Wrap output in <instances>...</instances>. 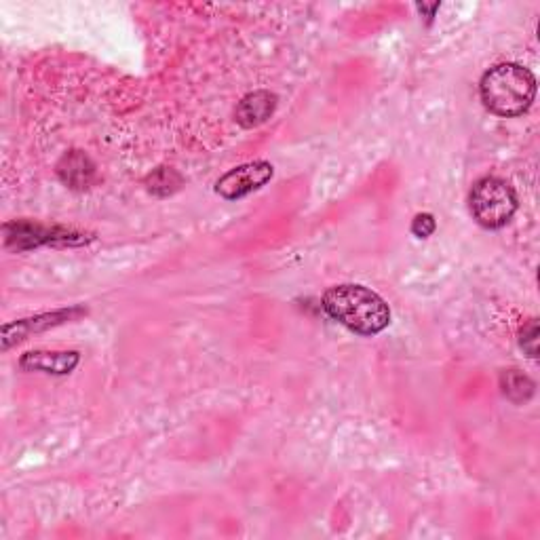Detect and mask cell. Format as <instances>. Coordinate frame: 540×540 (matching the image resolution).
I'll return each mask as SVG.
<instances>
[{
  "label": "cell",
  "mask_w": 540,
  "mask_h": 540,
  "mask_svg": "<svg viewBox=\"0 0 540 540\" xmlns=\"http://www.w3.org/2000/svg\"><path fill=\"white\" fill-rule=\"evenodd\" d=\"M323 311L359 336H376L391 323V308L372 289L344 283L330 287L321 300Z\"/></svg>",
  "instance_id": "1"
},
{
  "label": "cell",
  "mask_w": 540,
  "mask_h": 540,
  "mask_svg": "<svg viewBox=\"0 0 540 540\" xmlns=\"http://www.w3.org/2000/svg\"><path fill=\"white\" fill-rule=\"evenodd\" d=\"M479 95L496 117H522L536 98V79L519 64H498L481 76Z\"/></svg>",
  "instance_id": "2"
},
{
  "label": "cell",
  "mask_w": 540,
  "mask_h": 540,
  "mask_svg": "<svg viewBox=\"0 0 540 540\" xmlns=\"http://www.w3.org/2000/svg\"><path fill=\"white\" fill-rule=\"evenodd\" d=\"M469 205L479 226L498 230L513 220L519 199L515 188L507 180L486 176L473 184Z\"/></svg>",
  "instance_id": "3"
},
{
  "label": "cell",
  "mask_w": 540,
  "mask_h": 540,
  "mask_svg": "<svg viewBox=\"0 0 540 540\" xmlns=\"http://www.w3.org/2000/svg\"><path fill=\"white\" fill-rule=\"evenodd\" d=\"M5 245L13 252H28V249L53 245V247H79L91 241L89 235L62 226H43L30 220H15L3 226Z\"/></svg>",
  "instance_id": "4"
},
{
  "label": "cell",
  "mask_w": 540,
  "mask_h": 540,
  "mask_svg": "<svg viewBox=\"0 0 540 540\" xmlns=\"http://www.w3.org/2000/svg\"><path fill=\"white\" fill-rule=\"evenodd\" d=\"M275 176V167L268 161H252L226 171L216 182V192L226 201H239L264 188Z\"/></svg>",
  "instance_id": "5"
},
{
  "label": "cell",
  "mask_w": 540,
  "mask_h": 540,
  "mask_svg": "<svg viewBox=\"0 0 540 540\" xmlns=\"http://www.w3.org/2000/svg\"><path fill=\"white\" fill-rule=\"evenodd\" d=\"M83 315H87V308L72 306V308H62V311L43 313V315H36V317H28V319H19V321L7 323L3 327V351H9L13 344L26 340L30 334L49 330V327L62 325L66 321L79 319Z\"/></svg>",
  "instance_id": "6"
},
{
  "label": "cell",
  "mask_w": 540,
  "mask_h": 540,
  "mask_svg": "<svg viewBox=\"0 0 540 540\" xmlns=\"http://www.w3.org/2000/svg\"><path fill=\"white\" fill-rule=\"evenodd\" d=\"M55 171H57V178L62 180V184H66L70 190H79V192L91 188L95 182V176H98L95 163L83 150L66 152L60 159V163H57Z\"/></svg>",
  "instance_id": "7"
},
{
  "label": "cell",
  "mask_w": 540,
  "mask_h": 540,
  "mask_svg": "<svg viewBox=\"0 0 540 540\" xmlns=\"http://www.w3.org/2000/svg\"><path fill=\"white\" fill-rule=\"evenodd\" d=\"M81 363V355L76 351H30L19 359V368L26 372H45L55 376H66L74 372Z\"/></svg>",
  "instance_id": "8"
},
{
  "label": "cell",
  "mask_w": 540,
  "mask_h": 540,
  "mask_svg": "<svg viewBox=\"0 0 540 540\" xmlns=\"http://www.w3.org/2000/svg\"><path fill=\"white\" fill-rule=\"evenodd\" d=\"M277 108V95L270 91H254L247 93L245 98L239 102L235 110V119L241 127L245 129H254L262 123H266Z\"/></svg>",
  "instance_id": "9"
},
{
  "label": "cell",
  "mask_w": 540,
  "mask_h": 540,
  "mask_svg": "<svg viewBox=\"0 0 540 540\" xmlns=\"http://www.w3.org/2000/svg\"><path fill=\"white\" fill-rule=\"evenodd\" d=\"M500 389H503V395L509 401L522 405V403H528L532 399L536 384L524 372L505 370L503 374H500Z\"/></svg>",
  "instance_id": "10"
},
{
  "label": "cell",
  "mask_w": 540,
  "mask_h": 540,
  "mask_svg": "<svg viewBox=\"0 0 540 540\" xmlns=\"http://www.w3.org/2000/svg\"><path fill=\"white\" fill-rule=\"evenodd\" d=\"M144 184L150 195L165 199V197L176 195V192L184 186V178L173 167H159L152 173H148Z\"/></svg>",
  "instance_id": "11"
},
{
  "label": "cell",
  "mask_w": 540,
  "mask_h": 540,
  "mask_svg": "<svg viewBox=\"0 0 540 540\" xmlns=\"http://www.w3.org/2000/svg\"><path fill=\"white\" fill-rule=\"evenodd\" d=\"M519 344H522V349L528 353V357L536 359L538 357V321L530 319L522 334H519Z\"/></svg>",
  "instance_id": "12"
},
{
  "label": "cell",
  "mask_w": 540,
  "mask_h": 540,
  "mask_svg": "<svg viewBox=\"0 0 540 540\" xmlns=\"http://www.w3.org/2000/svg\"><path fill=\"white\" fill-rule=\"evenodd\" d=\"M437 228V222L431 214H418L414 220H412V235L418 237V239H429Z\"/></svg>",
  "instance_id": "13"
}]
</instances>
